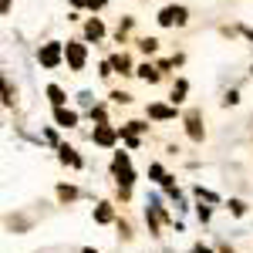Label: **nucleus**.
Here are the masks:
<instances>
[{"instance_id": "6e6552de", "label": "nucleus", "mask_w": 253, "mask_h": 253, "mask_svg": "<svg viewBox=\"0 0 253 253\" xmlns=\"http://www.w3.org/2000/svg\"><path fill=\"white\" fill-rule=\"evenodd\" d=\"M112 68H115L118 75H135V71H132V61L125 58V54H115V58H112Z\"/></svg>"}, {"instance_id": "9d476101", "label": "nucleus", "mask_w": 253, "mask_h": 253, "mask_svg": "<svg viewBox=\"0 0 253 253\" xmlns=\"http://www.w3.org/2000/svg\"><path fill=\"white\" fill-rule=\"evenodd\" d=\"M149 115H152V118H175V108H166V105H149Z\"/></svg>"}, {"instance_id": "aec40b11", "label": "nucleus", "mask_w": 253, "mask_h": 253, "mask_svg": "<svg viewBox=\"0 0 253 253\" xmlns=\"http://www.w3.org/2000/svg\"><path fill=\"white\" fill-rule=\"evenodd\" d=\"M84 3H88L91 10H98V7H105V0H84Z\"/></svg>"}, {"instance_id": "423d86ee", "label": "nucleus", "mask_w": 253, "mask_h": 253, "mask_svg": "<svg viewBox=\"0 0 253 253\" xmlns=\"http://www.w3.org/2000/svg\"><path fill=\"white\" fill-rule=\"evenodd\" d=\"M95 142H98V145H115V128L98 125V128H95Z\"/></svg>"}, {"instance_id": "dca6fc26", "label": "nucleus", "mask_w": 253, "mask_h": 253, "mask_svg": "<svg viewBox=\"0 0 253 253\" xmlns=\"http://www.w3.org/2000/svg\"><path fill=\"white\" fill-rule=\"evenodd\" d=\"M138 47H142L145 54H152V51L159 47V41H156V38H145V41H138Z\"/></svg>"}, {"instance_id": "9b49d317", "label": "nucleus", "mask_w": 253, "mask_h": 253, "mask_svg": "<svg viewBox=\"0 0 253 253\" xmlns=\"http://www.w3.org/2000/svg\"><path fill=\"white\" fill-rule=\"evenodd\" d=\"M47 98H51V105H54V108L64 105V91H61L58 84H47Z\"/></svg>"}, {"instance_id": "f8f14e48", "label": "nucleus", "mask_w": 253, "mask_h": 253, "mask_svg": "<svg viewBox=\"0 0 253 253\" xmlns=\"http://www.w3.org/2000/svg\"><path fill=\"white\" fill-rule=\"evenodd\" d=\"M135 75H138V78H145V81H152V84H156V81H159V71H156V68H152V64H142V68H138Z\"/></svg>"}, {"instance_id": "39448f33", "label": "nucleus", "mask_w": 253, "mask_h": 253, "mask_svg": "<svg viewBox=\"0 0 253 253\" xmlns=\"http://www.w3.org/2000/svg\"><path fill=\"white\" fill-rule=\"evenodd\" d=\"M54 122H58L61 128H71V125L78 122V115H75L71 108H64V105H61V108H54Z\"/></svg>"}, {"instance_id": "4be33fe9", "label": "nucleus", "mask_w": 253, "mask_h": 253, "mask_svg": "<svg viewBox=\"0 0 253 253\" xmlns=\"http://www.w3.org/2000/svg\"><path fill=\"white\" fill-rule=\"evenodd\" d=\"M247 38H250V41H253V31H247Z\"/></svg>"}, {"instance_id": "ddd939ff", "label": "nucleus", "mask_w": 253, "mask_h": 253, "mask_svg": "<svg viewBox=\"0 0 253 253\" xmlns=\"http://www.w3.org/2000/svg\"><path fill=\"white\" fill-rule=\"evenodd\" d=\"M58 199L61 203H71V199H78V189L75 186H58Z\"/></svg>"}, {"instance_id": "4468645a", "label": "nucleus", "mask_w": 253, "mask_h": 253, "mask_svg": "<svg viewBox=\"0 0 253 253\" xmlns=\"http://www.w3.org/2000/svg\"><path fill=\"white\" fill-rule=\"evenodd\" d=\"M95 219H98V223H112V210H108V206L101 203V206L95 210Z\"/></svg>"}, {"instance_id": "7ed1b4c3", "label": "nucleus", "mask_w": 253, "mask_h": 253, "mask_svg": "<svg viewBox=\"0 0 253 253\" xmlns=\"http://www.w3.org/2000/svg\"><path fill=\"white\" fill-rule=\"evenodd\" d=\"M38 58H41V64H44V68H54V64L61 61V44H44Z\"/></svg>"}, {"instance_id": "2eb2a0df", "label": "nucleus", "mask_w": 253, "mask_h": 253, "mask_svg": "<svg viewBox=\"0 0 253 253\" xmlns=\"http://www.w3.org/2000/svg\"><path fill=\"white\" fill-rule=\"evenodd\" d=\"M112 169H115V175H118V172H125V169H128V156H125V152H118V156H115V166H112Z\"/></svg>"}, {"instance_id": "5701e85b", "label": "nucleus", "mask_w": 253, "mask_h": 253, "mask_svg": "<svg viewBox=\"0 0 253 253\" xmlns=\"http://www.w3.org/2000/svg\"><path fill=\"white\" fill-rule=\"evenodd\" d=\"M81 253H98V250H81Z\"/></svg>"}, {"instance_id": "a211bd4d", "label": "nucleus", "mask_w": 253, "mask_h": 253, "mask_svg": "<svg viewBox=\"0 0 253 253\" xmlns=\"http://www.w3.org/2000/svg\"><path fill=\"white\" fill-rule=\"evenodd\" d=\"M230 210H233V216H243L247 213V203L243 199H230Z\"/></svg>"}, {"instance_id": "f257e3e1", "label": "nucleus", "mask_w": 253, "mask_h": 253, "mask_svg": "<svg viewBox=\"0 0 253 253\" xmlns=\"http://www.w3.org/2000/svg\"><path fill=\"white\" fill-rule=\"evenodd\" d=\"M186 7H162L159 10V24L162 27H179V24H186Z\"/></svg>"}, {"instance_id": "1a4fd4ad", "label": "nucleus", "mask_w": 253, "mask_h": 253, "mask_svg": "<svg viewBox=\"0 0 253 253\" xmlns=\"http://www.w3.org/2000/svg\"><path fill=\"white\" fill-rule=\"evenodd\" d=\"M101 34H105V24H101V20H88V24H84V38L98 41Z\"/></svg>"}, {"instance_id": "6ab92c4d", "label": "nucleus", "mask_w": 253, "mask_h": 253, "mask_svg": "<svg viewBox=\"0 0 253 253\" xmlns=\"http://www.w3.org/2000/svg\"><path fill=\"white\" fill-rule=\"evenodd\" d=\"M112 98H115L118 105H125V101H128V98H132V95H125V91H115V95H112Z\"/></svg>"}, {"instance_id": "b1692460", "label": "nucleus", "mask_w": 253, "mask_h": 253, "mask_svg": "<svg viewBox=\"0 0 253 253\" xmlns=\"http://www.w3.org/2000/svg\"><path fill=\"white\" fill-rule=\"evenodd\" d=\"M219 253H230V250H219Z\"/></svg>"}, {"instance_id": "0eeeda50", "label": "nucleus", "mask_w": 253, "mask_h": 253, "mask_svg": "<svg viewBox=\"0 0 253 253\" xmlns=\"http://www.w3.org/2000/svg\"><path fill=\"white\" fill-rule=\"evenodd\" d=\"M58 152H61V162H64V166H75V169H78V166H81L78 152H75V149H71V145H61Z\"/></svg>"}, {"instance_id": "f3484780", "label": "nucleus", "mask_w": 253, "mask_h": 253, "mask_svg": "<svg viewBox=\"0 0 253 253\" xmlns=\"http://www.w3.org/2000/svg\"><path fill=\"white\" fill-rule=\"evenodd\" d=\"M186 81H175V88H172V101H182V95H186Z\"/></svg>"}, {"instance_id": "412c9836", "label": "nucleus", "mask_w": 253, "mask_h": 253, "mask_svg": "<svg viewBox=\"0 0 253 253\" xmlns=\"http://www.w3.org/2000/svg\"><path fill=\"white\" fill-rule=\"evenodd\" d=\"M196 253H213V250L210 247H196Z\"/></svg>"}, {"instance_id": "f03ea898", "label": "nucleus", "mask_w": 253, "mask_h": 253, "mask_svg": "<svg viewBox=\"0 0 253 253\" xmlns=\"http://www.w3.org/2000/svg\"><path fill=\"white\" fill-rule=\"evenodd\" d=\"M64 58H68V64H71L75 71H81V68H84V58H88V54H84V44H68V47H64Z\"/></svg>"}, {"instance_id": "20e7f679", "label": "nucleus", "mask_w": 253, "mask_h": 253, "mask_svg": "<svg viewBox=\"0 0 253 253\" xmlns=\"http://www.w3.org/2000/svg\"><path fill=\"white\" fill-rule=\"evenodd\" d=\"M186 132H189L193 142H203V135H206V132H203V125H199V112H196V108L186 115Z\"/></svg>"}]
</instances>
